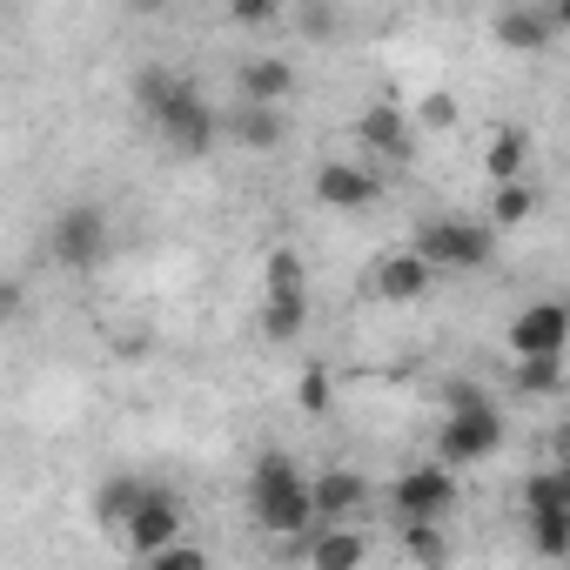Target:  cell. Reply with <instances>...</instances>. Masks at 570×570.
Masks as SVG:
<instances>
[{
    "label": "cell",
    "instance_id": "obj_1",
    "mask_svg": "<svg viewBox=\"0 0 570 570\" xmlns=\"http://www.w3.org/2000/svg\"><path fill=\"white\" fill-rule=\"evenodd\" d=\"M135 101H141V115L155 121V135H161L181 161L215 155L222 115H215V101H208L188 75H175V68H141V75H135Z\"/></svg>",
    "mask_w": 570,
    "mask_h": 570
},
{
    "label": "cell",
    "instance_id": "obj_2",
    "mask_svg": "<svg viewBox=\"0 0 570 570\" xmlns=\"http://www.w3.org/2000/svg\"><path fill=\"white\" fill-rule=\"evenodd\" d=\"M248 510L268 537H309L316 530V476H303L282 450H268L248 470Z\"/></svg>",
    "mask_w": 570,
    "mask_h": 570
},
{
    "label": "cell",
    "instance_id": "obj_3",
    "mask_svg": "<svg viewBox=\"0 0 570 570\" xmlns=\"http://www.w3.org/2000/svg\"><path fill=\"white\" fill-rule=\"evenodd\" d=\"M108 248H115V228H108V208H95V202H68V208L48 222V255H55L68 275L101 268Z\"/></svg>",
    "mask_w": 570,
    "mask_h": 570
},
{
    "label": "cell",
    "instance_id": "obj_4",
    "mask_svg": "<svg viewBox=\"0 0 570 570\" xmlns=\"http://www.w3.org/2000/svg\"><path fill=\"white\" fill-rule=\"evenodd\" d=\"M410 248H416L430 268H490L497 228H490V222H463V215H430V222L410 235Z\"/></svg>",
    "mask_w": 570,
    "mask_h": 570
},
{
    "label": "cell",
    "instance_id": "obj_5",
    "mask_svg": "<svg viewBox=\"0 0 570 570\" xmlns=\"http://www.w3.org/2000/svg\"><path fill=\"white\" fill-rule=\"evenodd\" d=\"M497 450H503V416H497V403H490V410H470V416H443V430H436V463H443V470L483 463V456H497Z\"/></svg>",
    "mask_w": 570,
    "mask_h": 570
},
{
    "label": "cell",
    "instance_id": "obj_6",
    "mask_svg": "<svg viewBox=\"0 0 570 570\" xmlns=\"http://www.w3.org/2000/svg\"><path fill=\"white\" fill-rule=\"evenodd\" d=\"M390 503L403 510V523H436L450 503H456V476L443 463H416L390 483Z\"/></svg>",
    "mask_w": 570,
    "mask_h": 570
},
{
    "label": "cell",
    "instance_id": "obj_7",
    "mask_svg": "<svg viewBox=\"0 0 570 570\" xmlns=\"http://www.w3.org/2000/svg\"><path fill=\"white\" fill-rule=\"evenodd\" d=\"M121 543H128L141 563H148V557H161V550H175V543H188V537H181V503H175V490H161V483H155V497H148V503H141V517L121 530Z\"/></svg>",
    "mask_w": 570,
    "mask_h": 570
},
{
    "label": "cell",
    "instance_id": "obj_8",
    "mask_svg": "<svg viewBox=\"0 0 570 570\" xmlns=\"http://www.w3.org/2000/svg\"><path fill=\"white\" fill-rule=\"evenodd\" d=\"M563 343H570V303H530V309L510 323L517 363H530V356H563Z\"/></svg>",
    "mask_w": 570,
    "mask_h": 570
},
{
    "label": "cell",
    "instance_id": "obj_9",
    "mask_svg": "<svg viewBox=\"0 0 570 570\" xmlns=\"http://www.w3.org/2000/svg\"><path fill=\"white\" fill-rule=\"evenodd\" d=\"M376 195H383V175L363 168V161H323V168H316V202H323V208L356 215V208H370Z\"/></svg>",
    "mask_w": 570,
    "mask_h": 570
},
{
    "label": "cell",
    "instance_id": "obj_10",
    "mask_svg": "<svg viewBox=\"0 0 570 570\" xmlns=\"http://www.w3.org/2000/svg\"><path fill=\"white\" fill-rule=\"evenodd\" d=\"M430 282H436V268H430L416 248H390V255H376V268H370V289H376L383 303H416V296H430Z\"/></svg>",
    "mask_w": 570,
    "mask_h": 570
},
{
    "label": "cell",
    "instance_id": "obj_11",
    "mask_svg": "<svg viewBox=\"0 0 570 570\" xmlns=\"http://www.w3.org/2000/svg\"><path fill=\"white\" fill-rule=\"evenodd\" d=\"M289 95H296V68L282 55H248L235 68V101H248V108H282Z\"/></svg>",
    "mask_w": 570,
    "mask_h": 570
},
{
    "label": "cell",
    "instance_id": "obj_12",
    "mask_svg": "<svg viewBox=\"0 0 570 570\" xmlns=\"http://www.w3.org/2000/svg\"><path fill=\"white\" fill-rule=\"evenodd\" d=\"M282 135H289L282 108H248V101H235V108L222 115V141H235V148H248V155L282 148Z\"/></svg>",
    "mask_w": 570,
    "mask_h": 570
},
{
    "label": "cell",
    "instance_id": "obj_13",
    "mask_svg": "<svg viewBox=\"0 0 570 570\" xmlns=\"http://www.w3.org/2000/svg\"><path fill=\"white\" fill-rule=\"evenodd\" d=\"M490 35H497V48H510V55H537V48L557 41V21H550V8H497V14H490Z\"/></svg>",
    "mask_w": 570,
    "mask_h": 570
},
{
    "label": "cell",
    "instance_id": "obj_14",
    "mask_svg": "<svg viewBox=\"0 0 570 570\" xmlns=\"http://www.w3.org/2000/svg\"><path fill=\"white\" fill-rule=\"evenodd\" d=\"M356 141L376 155V161H410V121L396 101H370L363 121H356Z\"/></svg>",
    "mask_w": 570,
    "mask_h": 570
},
{
    "label": "cell",
    "instance_id": "obj_15",
    "mask_svg": "<svg viewBox=\"0 0 570 570\" xmlns=\"http://www.w3.org/2000/svg\"><path fill=\"white\" fill-rule=\"evenodd\" d=\"M309 570H363L370 563V537L356 530V523H323V530H309Z\"/></svg>",
    "mask_w": 570,
    "mask_h": 570
},
{
    "label": "cell",
    "instance_id": "obj_16",
    "mask_svg": "<svg viewBox=\"0 0 570 570\" xmlns=\"http://www.w3.org/2000/svg\"><path fill=\"white\" fill-rule=\"evenodd\" d=\"M370 503V476L363 470H323L316 476V530L323 523H350Z\"/></svg>",
    "mask_w": 570,
    "mask_h": 570
},
{
    "label": "cell",
    "instance_id": "obj_17",
    "mask_svg": "<svg viewBox=\"0 0 570 570\" xmlns=\"http://www.w3.org/2000/svg\"><path fill=\"white\" fill-rule=\"evenodd\" d=\"M148 497H155V483H148V476H128V470H121V476H108V483L95 490V517H101L108 530H128V523L141 517V503H148Z\"/></svg>",
    "mask_w": 570,
    "mask_h": 570
},
{
    "label": "cell",
    "instance_id": "obj_18",
    "mask_svg": "<svg viewBox=\"0 0 570 570\" xmlns=\"http://www.w3.org/2000/svg\"><path fill=\"white\" fill-rule=\"evenodd\" d=\"M523 161H530V135L503 121V128L483 141V175H490L497 188H510V181H523Z\"/></svg>",
    "mask_w": 570,
    "mask_h": 570
},
{
    "label": "cell",
    "instance_id": "obj_19",
    "mask_svg": "<svg viewBox=\"0 0 570 570\" xmlns=\"http://www.w3.org/2000/svg\"><path fill=\"white\" fill-rule=\"evenodd\" d=\"M309 323V289L303 296H262V336L268 343H296Z\"/></svg>",
    "mask_w": 570,
    "mask_h": 570
},
{
    "label": "cell",
    "instance_id": "obj_20",
    "mask_svg": "<svg viewBox=\"0 0 570 570\" xmlns=\"http://www.w3.org/2000/svg\"><path fill=\"white\" fill-rule=\"evenodd\" d=\"M537 202H543V195H537V181H510V188H497V195H490V215H483V222H490V228H517V222H530V215H537Z\"/></svg>",
    "mask_w": 570,
    "mask_h": 570
},
{
    "label": "cell",
    "instance_id": "obj_21",
    "mask_svg": "<svg viewBox=\"0 0 570 570\" xmlns=\"http://www.w3.org/2000/svg\"><path fill=\"white\" fill-rule=\"evenodd\" d=\"M309 282H303V255L296 248H268L262 262V296H303Z\"/></svg>",
    "mask_w": 570,
    "mask_h": 570
},
{
    "label": "cell",
    "instance_id": "obj_22",
    "mask_svg": "<svg viewBox=\"0 0 570 570\" xmlns=\"http://www.w3.org/2000/svg\"><path fill=\"white\" fill-rule=\"evenodd\" d=\"M510 390L517 396H557L563 390V356H530L510 370Z\"/></svg>",
    "mask_w": 570,
    "mask_h": 570
},
{
    "label": "cell",
    "instance_id": "obj_23",
    "mask_svg": "<svg viewBox=\"0 0 570 570\" xmlns=\"http://www.w3.org/2000/svg\"><path fill=\"white\" fill-rule=\"evenodd\" d=\"M530 543H537V557H570V510L530 517Z\"/></svg>",
    "mask_w": 570,
    "mask_h": 570
},
{
    "label": "cell",
    "instance_id": "obj_24",
    "mask_svg": "<svg viewBox=\"0 0 570 570\" xmlns=\"http://www.w3.org/2000/svg\"><path fill=\"white\" fill-rule=\"evenodd\" d=\"M523 510H530V517L563 510V470H537V476H523Z\"/></svg>",
    "mask_w": 570,
    "mask_h": 570
},
{
    "label": "cell",
    "instance_id": "obj_25",
    "mask_svg": "<svg viewBox=\"0 0 570 570\" xmlns=\"http://www.w3.org/2000/svg\"><path fill=\"white\" fill-rule=\"evenodd\" d=\"M403 550H410L416 563H430V570H443V557H450V543H443L436 523H403Z\"/></svg>",
    "mask_w": 570,
    "mask_h": 570
},
{
    "label": "cell",
    "instance_id": "obj_26",
    "mask_svg": "<svg viewBox=\"0 0 570 570\" xmlns=\"http://www.w3.org/2000/svg\"><path fill=\"white\" fill-rule=\"evenodd\" d=\"M443 410H450V416H470V410H490V396H483V383H470V376H443Z\"/></svg>",
    "mask_w": 570,
    "mask_h": 570
},
{
    "label": "cell",
    "instance_id": "obj_27",
    "mask_svg": "<svg viewBox=\"0 0 570 570\" xmlns=\"http://www.w3.org/2000/svg\"><path fill=\"white\" fill-rule=\"evenodd\" d=\"M141 570H208V550H202V543H175V550L148 557Z\"/></svg>",
    "mask_w": 570,
    "mask_h": 570
},
{
    "label": "cell",
    "instance_id": "obj_28",
    "mask_svg": "<svg viewBox=\"0 0 570 570\" xmlns=\"http://www.w3.org/2000/svg\"><path fill=\"white\" fill-rule=\"evenodd\" d=\"M416 121H423V128H456V95H443V88L423 95V101H416Z\"/></svg>",
    "mask_w": 570,
    "mask_h": 570
},
{
    "label": "cell",
    "instance_id": "obj_29",
    "mask_svg": "<svg viewBox=\"0 0 570 570\" xmlns=\"http://www.w3.org/2000/svg\"><path fill=\"white\" fill-rule=\"evenodd\" d=\"M330 396H336V390H330V370H323V363H316V370H303V390H296V403L316 416V410H330Z\"/></svg>",
    "mask_w": 570,
    "mask_h": 570
},
{
    "label": "cell",
    "instance_id": "obj_30",
    "mask_svg": "<svg viewBox=\"0 0 570 570\" xmlns=\"http://www.w3.org/2000/svg\"><path fill=\"white\" fill-rule=\"evenodd\" d=\"M228 21H242V28H275L282 8H275V0H242V8H228Z\"/></svg>",
    "mask_w": 570,
    "mask_h": 570
},
{
    "label": "cell",
    "instance_id": "obj_31",
    "mask_svg": "<svg viewBox=\"0 0 570 570\" xmlns=\"http://www.w3.org/2000/svg\"><path fill=\"white\" fill-rule=\"evenodd\" d=\"M296 21H303L309 35H336V8H303Z\"/></svg>",
    "mask_w": 570,
    "mask_h": 570
},
{
    "label": "cell",
    "instance_id": "obj_32",
    "mask_svg": "<svg viewBox=\"0 0 570 570\" xmlns=\"http://www.w3.org/2000/svg\"><path fill=\"white\" fill-rule=\"evenodd\" d=\"M0 316H8V323L21 316V282H8V289H0Z\"/></svg>",
    "mask_w": 570,
    "mask_h": 570
},
{
    "label": "cell",
    "instance_id": "obj_33",
    "mask_svg": "<svg viewBox=\"0 0 570 570\" xmlns=\"http://www.w3.org/2000/svg\"><path fill=\"white\" fill-rule=\"evenodd\" d=\"M550 21H557V35L570 28V0H563V8H550Z\"/></svg>",
    "mask_w": 570,
    "mask_h": 570
},
{
    "label": "cell",
    "instance_id": "obj_34",
    "mask_svg": "<svg viewBox=\"0 0 570 570\" xmlns=\"http://www.w3.org/2000/svg\"><path fill=\"white\" fill-rule=\"evenodd\" d=\"M563 510H570V463H563Z\"/></svg>",
    "mask_w": 570,
    "mask_h": 570
}]
</instances>
